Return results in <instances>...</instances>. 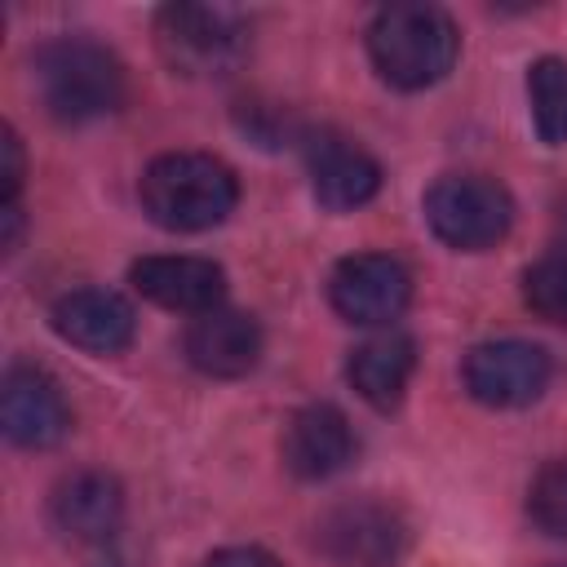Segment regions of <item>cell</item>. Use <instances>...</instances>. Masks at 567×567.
<instances>
[{
  "label": "cell",
  "instance_id": "cell-1",
  "mask_svg": "<svg viewBox=\"0 0 567 567\" xmlns=\"http://www.w3.org/2000/svg\"><path fill=\"white\" fill-rule=\"evenodd\" d=\"M142 213L177 235H195V230H213L235 213L239 199V182L235 173L199 151H168L159 159L146 164L142 182Z\"/></svg>",
  "mask_w": 567,
  "mask_h": 567
},
{
  "label": "cell",
  "instance_id": "cell-2",
  "mask_svg": "<svg viewBox=\"0 0 567 567\" xmlns=\"http://www.w3.org/2000/svg\"><path fill=\"white\" fill-rule=\"evenodd\" d=\"M35 93L44 111L62 124H89L124 106V66L120 58L84 35H62L35 49L31 58Z\"/></svg>",
  "mask_w": 567,
  "mask_h": 567
},
{
  "label": "cell",
  "instance_id": "cell-3",
  "mask_svg": "<svg viewBox=\"0 0 567 567\" xmlns=\"http://www.w3.org/2000/svg\"><path fill=\"white\" fill-rule=\"evenodd\" d=\"M368 53L385 84L412 93L439 84L456 66L461 35L439 4H385L368 27Z\"/></svg>",
  "mask_w": 567,
  "mask_h": 567
},
{
  "label": "cell",
  "instance_id": "cell-4",
  "mask_svg": "<svg viewBox=\"0 0 567 567\" xmlns=\"http://www.w3.org/2000/svg\"><path fill=\"white\" fill-rule=\"evenodd\" d=\"M155 44L182 75H226L248 53V22L221 4H164L155 13Z\"/></svg>",
  "mask_w": 567,
  "mask_h": 567
},
{
  "label": "cell",
  "instance_id": "cell-5",
  "mask_svg": "<svg viewBox=\"0 0 567 567\" xmlns=\"http://www.w3.org/2000/svg\"><path fill=\"white\" fill-rule=\"evenodd\" d=\"M425 221L447 248L483 252L505 239L514 199L487 173H447L425 190Z\"/></svg>",
  "mask_w": 567,
  "mask_h": 567
},
{
  "label": "cell",
  "instance_id": "cell-6",
  "mask_svg": "<svg viewBox=\"0 0 567 567\" xmlns=\"http://www.w3.org/2000/svg\"><path fill=\"white\" fill-rule=\"evenodd\" d=\"M408 540H412V527L403 509L377 496L341 501L315 527V545L337 567H394L408 554Z\"/></svg>",
  "mask_w": 567,
  "mask_h": 567
},
{
  "label": "cell",
  "instance_id": "cell-7",
  "mask_svg": "<svg viewBox=\"0 0 567 567\" xmlns=\"http://www.w3.org/2000/svg\"><path fill=\"white\" fill-rule=\"evenodd\" d=\"M408 297H412V275L390 252H354V257L337 261V270L328 279L332 310L359 328H381V323L399 319Z\"/></svg>",
  "mask_w": 567,
  "mask_h": 567
},
{
  "label": "cell",
  "instance_id": "cell-8",
  "mask_svg": "<svg viewBox=\"0 0 567 567\" xmlns=\"http://www.w3.org/2000/svg\"><path fill=\"white\" fill-rule=\"evenodd\" d=\"M465 390L487 408H523L549 385V354L532 341H483L465 354Z\"/></svg>",
  "mask_w": 567,
  "mask_h": 567
},
{
  "label": "cell",
  "instance_id": "cell-9",
  "mask_svg": "<svg viewBox=\"0 0 567 567\" xmlns=\"http://www.w3.org/2000/svg\"><path fill=\"white\" fill-rule=\"evenodd\" d=\"M0 425L18 447H53L71 430L62 385L35 363H13L0 385Z\"/></svg>",
  "mask_w": 567,
  "mask_h": 567
},
{
  "label": "cell",
  "instance_id": "cell-10",
  "mask_svg": "<svg viewBox=\"0 0 567 567\" xmlns=\"http://www.w3.org/2000/svg\"><path fill=\"white\" fill-rule=\"evenodd\" d=\"M354 430L346 421L341 408L332 403H306L301 412L288 416L284 425V439H279V452H284V465L306 478V483H319V478H332L341 474L350 461H354Z\"/></svg>",
  "mask_w": 567,
  "mask_h": 567
},
{
  "label": "cell",
  "instance_id": "cell-11",
  "mask_svg": "<svg viewBox=\"0 0 567 567\" xmlns=\"http://www.w3.org/2000/svg\"><path fill=\"white\" fill-rule=\"evenodd\" d=\"M306 164H310L315 199L328 213H350L381 190V164L363 146H354L350 137L310 133L306 137Z\"/></svg>",
  "mask_w": 567,
  "mask_h": 567
},
{
  "label": "cell",
  "instance_id": "cell-12",
  "mask_svg": "<svg viewBox=\"0 0 567 567\" xmlns=\"http://www.w3.org/2000/svg\"><path fill=\"white\" fill-rule=\"evenodd\" d=\"M128 279L146 301L164 310H182V315L217 310L226 292V275L208 257H142L133 261Z\"/></svg>",
  "mask_w": 567,
  "mask_h": 567
},
{
  "label": "cell",
  "instance_id": "cell-13",
  "mask_svg": "<svg viewBox=\"0 0 567 567\" xmlns=\"http://www.w3.org/2000/svg\"><path fill=\"white\" fill-rule=\"evenodd\" d=\"M186 359L204 377H244L261 359V328L244 310H204L186 328Z\"/></svg>",
  "mask_w": 567,
  "mask_h": 567
},
{
  "label": "cell",
  "instance_id": "cell-14",
  "mask_svg": "<svg viewBox=\"0 0 567 567\" xmlns=\"http://www.w3.org/2000/svg\"><path fill=\"white\" fill-rule=\"evenodd\" d=\"M133 306L111 288H75L53 306V332L89 354H120L133 341Z\"/></svg>",
  "mask_w": 567,
  "mask_h": 567
},
{
  "label": "cell",
  "instance_id": "cell-15",
  "mask_svg": "<svg viewBox=\"0 0 567 567\" xmlns=\"http://www.w3.org/2000/svg\"><path fill=\"white\" fill-rule=\"evenodd\" d=\"M49 514H53V527L75 540V545H97L106 540L120 518H124V487L102 474V470H80L71 478H62L53 487V501H49Z\"/></svg>",
  "mask_w": 567,
  "mask_h": 567
},
{
  "label": "cell",
  "instance_id": "cell-16",
  "mask_svg": "<svg viewBox=\"0 0 567 567\" xmlns=\"http://www.w3.org/2000/svg\"><path fill=\"white\" fill-rule=\"evenodd\" d=\"M412 368H416L412 337L385 328V332H377V337H368L350 350L346 377H350V385L363 403H372L377 412H390V408H399V399L412 381Z\"/></svg>",
  "mask_w": 567,
  "mask_h": 567
},
{
  "label": "cell",
  "instance_id": "cell-17",
  "mask_svg": "<svg viewBox=\"0 0 567 567\" xmlns=\"http://www.w3.org/2000/svg\"><path fill=\"white\" fill-rule=\"evenodd\" d=\"M527 102L540 142H567V58H540L527 71Z\"/></svg>",
  "mask_w": 567,
  "mask_h": 567
},
{
  "label": "cell",
  "instance_id": "cell-18",
  "mask_svg": "<svg viewBox=\"0 0 567 567\" xmlns=\"http://www.w3.org/2000/svg\"><path fill=\"white\" fill-rule=\"evenodd\" d=\"M523 301L549 319V323H567V248H554L545 257H536L523 275Z\"/></svg>",
  "mask_w": 567,
  "mask_h": 567
},
{
  "label": "cell",
  "instance_id": "cell-19",
  "mask_svg": "<svg viewBox=\"0 0 567 567\" xmlns=\"http://www.w3.org/2000/svg\"><path fill=\"white\" fill-rule=\"evenodd\" d=\"M527 514L545 536L567 540V456L540 465V474L527 487Z\"/></svg>",
  "mask_w": 567,
  "mask_h": 567
},
{
  "label": "cell",
  "instance_id": "cell-20",
  "mask_svg": "<svg viewBox=\"0 0 567 567\" xmlns=\"http://www.w3.org/2000/svg\"><path fill=\"white\" fill-rule=\"evenodd\" d=\"M22 173H27V164H22V142H18L13 128H4V133H0V208H4V204H18Z\"/></svg>",
  "mask_w": 567,
  "mask_h": 567
},
{
  "label": "cell",
  "instance_id": "cell-21",
  "mask_svg": "<svg viewBox=\"0 0 567 567\" xmlns=\"http://www.w3.org/2000/svg\"><path fill=\"white\" fill-rule=\"evenodd\" d=\"M204 567H279V558L257 545H230V549H217Z\"/></svg>",
  "mask_w": 567,
  "mask_h": 567
},
{
  "label": "cell",
  "instance_id": "cell-22",
  "mask_svg": "<svg viewBox=\"0 0 567 567\" xmlns=\"http://www.w3.org/2000/svg\"><path fill=\"white\" fill-rule=\"evenodd\" d=\"M558 230H563V239H567V199H563V208H558ZM567 248V244H563Z\"/></svg>",
  "mask_w": 567,
  "mask_h": 567
}]
</instances>
